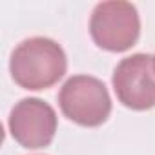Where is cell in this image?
Returning a JSON list of instances; mask_svg holds the SVG:
<instances>
[{"label":"cell","mask_w":155,"mask_h":155,"mask_svg":"<svg viewBox=\"0 0 155 155\" xmlns=\"http://www.w3.org/2000/svg\"><path fill=\"white\" fill-rule=\"evenodd\" d=\"M68 68L60 44L46 37H33L18 44L11 55L13 81L24 90H46L58 82Z\"/></svg>","instance_id":"1"},{"label":"cell","mask_w":155,"mask_h":155,"mask_svg":"<svg viewBox=\"0 0 155 155\" xmlns=\"http://www.w3.org/2000/svg\"><path fill=\"white\" fill-rule=\"evenodd\" d=\"M62 113L81 126H101L111 113L108 88L97 77L75 75L68 79L58 93Z\"/></svg>","instance_id":"2"},{"label":"cell","mask_w":155,"mask_h":155,"mask_svg":"<svg viewBox=\"0 0 155 155\" xmlns=\"http://www.w3.org/2000/svg\"><path fill=\"white\" fill-rule=\"evenodd\" d=\"M90 33L95 44L108 51L130 49L140 35L137 8L124 0H110L95 6L90 20Z\"/></svg>","instance_id":"3"},{"label":"cell","mask_w":155,"mask_h":155,"mask_svg":"<svg viewBox=\"0 0 155 155\" xmlns=\"http://www.w3.org/2000/svg\"><path fill=\"white\" fill-rule=\"evenodd\" d=\"M113 90L117 99L131 110L142 111L155 106L153 57L135 53L122 58L113 71Z\"/></svg>","instance_id":"4"},{"label":"cell","mask_w":155,"mask_h":155,"mask_svg":"<svg viewBox=\"0 0 155 155\" xmlns=\"http://www.w3.org/2000/svg\"><path fill=\"white\" fill-rule=\"evenodd\" d=\"M9 131L13 139L24 148H44L55 137L57 113L48 102L40 99H22L11 110Z\"/></svg>","instance_id":"5"},{"label":"cell","mask_w":155,"mask_h":155,"mask_svg":"<svg viewBox=\"0 0 155 155\" xmlns=\"http://www.w3.org/2000/svg\"><path fill=\"white\" fill-rule=\"evenodd\" d=\"M153 71H155V55H153Z\"/></svg>","instance_id":"6"}]
</instances>
